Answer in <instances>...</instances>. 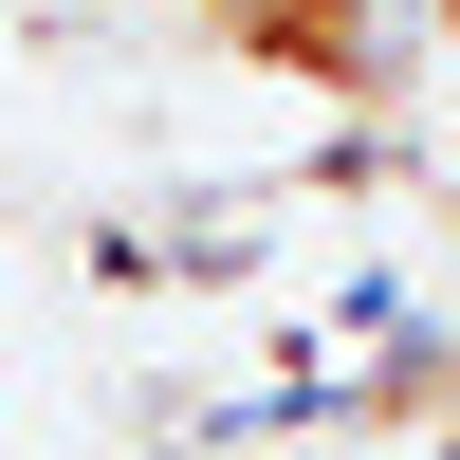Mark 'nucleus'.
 <instances>
[{"label": "nucleus", "instance_id": "1", "mask_svg": "<svg viewBox=\"0 0 460 460\" xmlns=\"http://www.w3.org/2000/svg\"><path fill=\"white\" fill-rule=\"evenodd\" d=\"M184 19H240V0H184Z\"/></svg>", "mask_w": 460, "mask_h": 460}, {"label": "nucleus", "instance_id": "2", "mask_svg": "<svg viewBox=\"0 0 460 460\" xmlns=\"http://www.w3.org/2000/svg\"><path fill=\"white\" fill-rule=\"evenodd\" d=\"M442 258H460V221H442Z\"/></svg>", "mask_w": 460, "mask_h": 460}]
</instances>
